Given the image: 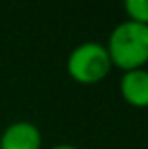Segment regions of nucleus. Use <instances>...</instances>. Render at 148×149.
<instances>
[{"mask_svg": "<svg viewBox=\"0 0 148 149\" xmlns=\"http://www.w3.org/2000/svg\"><path fill=\"white\" fill-rule=\"evenodd\" d=\"M120 93L129 106L148 108V70L135 68L123 72L120 79Z\"/></svg>", "mask_w": 148, "mask_h": 149, "instance_id": "20e7f679", "label": "nucleus"}, {"mask_svg": "<svg viewBox=\"0 0 148 149\" xmlns=\"http://www.w3.org/2000/svg\"><path fill=\"white\" fill-rule=\"evenodd\" d=\"M123 10L129 21L148 25V0H125Z\"/></svg>", "mask_w": 148, "mask_h": 149, "instance_id": "39448f33", "label": "nucleus"}, {"mask_svg": "<svg viewBox=\"0 0 148 149\" xmlns=\"http://www.w3.org/2000/svg\"><path fill=\"white\" fill-rule=\"evenodd\" d=\"M112 68L106 45L99 42H84L76 45L67 58L68 76L84 85H93L103 81Z\"/></svg>", "mask_w": 148, "mask_h": 149, "instance_id": "f03ea898", "label": "nucleus"}, {"mask_svg": "<svg viewBox=\"0 0 148 149\" xmlns=\"http://www.w3.org/2000/svg\"><path fill=\"white\" fill-rule=\"evenodd\" d=\"M49 149H78V147L70 146V143H59V146H53V147H49Z\"/></svg>", "mask_w": 148, "mask_h": 149, "instance_id": "423d86ee", "label": "nucleus"}, {"mask_svg": "<svg viewBox=\"0 0 148 149\" xmlns=\"http://www.w3.org/2000/svg\"><path fill=\"white\" fill-rule=\"evenodd\" d=\"M0 149H42V132L30 121H13L0 136Z\"/></svg>", "mask_w": 148, "mask_h": 149, "instance_id": "7ed1b4c3", "label": "nucleus"}, {"mask_svg": "<svg viewBox=\"0 0 148 149\" xmlns=\"http://www.w3.org/2000/svg\"><path fill=\"white\" fill-rule=\"evenodd\" d=\"M106 51L114 66L123 72L144 68L148 62V25L122 21L114 26L106 42Z\"/></svg>", "mask_w": 148, "mask_h": 149, "instance_id": "f257e3e1", "label": "nucleus"}]
</instances>
